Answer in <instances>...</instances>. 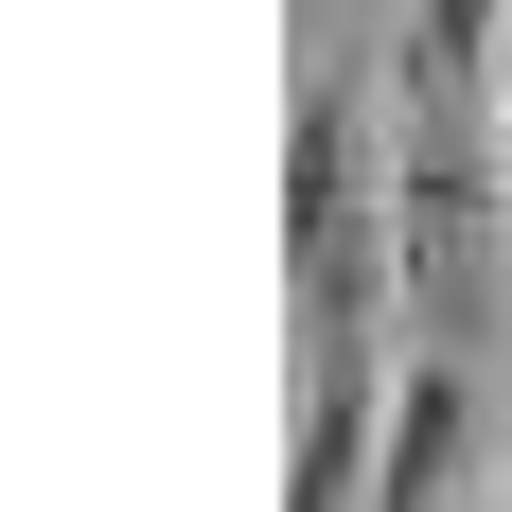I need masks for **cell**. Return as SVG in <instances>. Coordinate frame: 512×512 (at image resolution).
<instances>
[{
	"instance_id": "obj_1",
	"label": "cell",
	"mask_w": 512,
	"mask_h": 512,
	"mask_svg": "<svg viewBox=\"0 0 512 512\" xmlns=\"http://www.w3.org/2000/svg\"><path fill=\"white\" fill-rule=\"evenodd\" d=\"M477 477V354H424L407 336V389H389V442H371V495L424 512V495H460Z\"/></svg>"
}]
</instances>
